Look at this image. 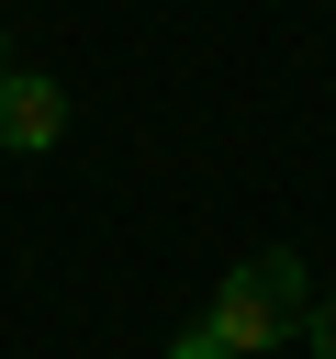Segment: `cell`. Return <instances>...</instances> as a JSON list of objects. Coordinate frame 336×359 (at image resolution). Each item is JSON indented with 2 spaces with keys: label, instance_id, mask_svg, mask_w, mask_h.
Segmentation results:
<instances>
[{
  "label": "cell",
  "instance_id": "5",
  "mask_svg": "<svg viewBox=\"0 0 336 359\" xmlns=\"http://www.w3.org/2000/svg\"><path fill=\"white\" fill-rule=\"evenodd\" d=\"M0 79H11V34H0Z\"/></svg>",
  "mask_w": 336,
  "mask_h": 359
},
{
  "label": "cell",
  "instance_id": "4",
  "mask_svg": "<svg viewBox=\"0 0 336 359\" xmlns=\"http://www.w3.org/2000/svg\"><path fill=\"white\" fill-rule=\"evenodd\" d=\"M302 348H314V359H336V303H314V325H302Z\"/></svg>",
  "mask_w": 336,
  "mask_h": 359
},
{
  "label": "cell",
  "instance_id": "1",
  "mask_svg": "<svg viewBox=\"0 0 336 359\" xmlns=\"http://www.w3.org/2000/svg\"><path fill=\"white\" fill-rule=\"evenodd\" d=\"M235 359H269L280 337H302L314 325V269H302V247H258V258H235L224 280H213V314H202Z\"/></svg>",
  "mask_w": 336,
  "mask_h": 359
},
{
  "label": "cell",
  "instance_id": "2",
  "mask_svg": "<svg viewBox=\"0 0 336 359\" xmlns=\"http://www.w3.org/2000/svg\"><path fill=\"white\" fill-rule=\"evenodd\" d=\"M0 146H11V157H45V146H67V79H45V67H11V79H0Z\"/></svg>",
  "mask_w": 336,
  "mask_h": 359
},
{
  "label": "cell",
  "instance_id": "3",
  "mask_svg": "<svg viewBox=\"0 0 336 359\" xmlns=\"http://www.w3.org/2000/svg\"><path fill=\"white\" fill-rule=\"evenodd\" d=\"M168 359H235V348H224L213 325H190V337H168Z\"/></svg>",
  "mask_w": 336,
  "mask_h": 359
}]
</instances>
